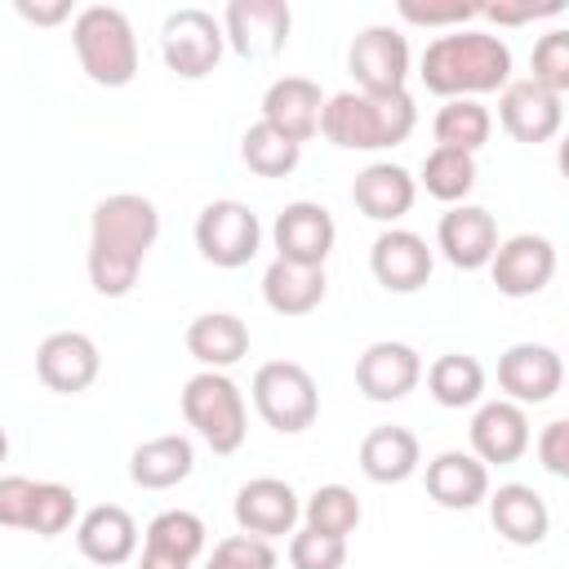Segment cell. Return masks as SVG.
<instances>
[{"mask_svg":"<svg viewBox=\"0 0 569 569\" xmlns=\"http://www.w3.org/2000/svg\"><path fill=\"white\" fill-rule=\"evenodd\" d=\"M138 569H191V560H182V556H169V551H160V547H147V542H142Z\"/></svg>","mask_w":569,"mask_h":569,"instance_id":"f6af8a7d","label":"cell"},{"mask_svg":"<svg viewBox=\"0 0 569 569\" xmlns=\"http://www.w3.org/2000/svg\"><path fill=\"white\" fill-rule=\"evenodd\" d=\"M565 382V360L547 342H516L498 356V387L511 405H547Z\"/></svg>","mask_w":569,"mask_h":569,"instance_id":"4fadbf2b","label":"cell"},{"mask_svg":"<svg viewBox=\"0 0 569 569\" xmlns=\"http://www.w3.org/2000/svg\"><path fill=\"white\" fill-rule=\"evenodd\" d=\"M4 458H9V431L0 427V462H4Z\"/></svg>","mask_w":569,"mask_h":569,"instance_id":"7dc6e473","label":"cell"},{"mask_svg":"<svg viewBox=\"0 0 569 569\" xmlns=\"http://www.w3.org/2000/svg\"><path fill=\"white\" fill-rule=\"evenodd\" d=\"M427 493L445 511H471L489 498V467L476 453L445 449L427 462Z\"/></svg>","mask_w":569,"mask_h":569,"instance_id":"7402d4cb","label":"cell"},{"mask_svg":"<svg viewBox=\"0 0 569 569\" xmlns=\"http://www.w3.org/2000/svg\"><path fill=\"white\" fill-rule=\"evenodd\" d=\"M538 462L551 471V476H569V422L565 418H556V422H547L542 431H538Z\"/></svg>","mask_w":569,"mask_h":569,"instance_id":"7bdbcfd3","label":"cell"},{"mask_svg":"<svg viewBox=\"0 0 569 569\" xmlns=\"http://www.w3.org/2000/svg\"><path fill=\"white\" fill-rule=\"evenodd\" d=\"M431 200L440 204H467L471 187H476V156L471 151H453V147H431L422 160V178Z\"/></svg>","mask_w":569,"mask_h":569,"instance_id":"1f68e13d","label":"cell"},{"mask_svg":"<svg viewBox=\"0 0 569 569\" xmlns=\"http://www.w3.org/2000/svg\"><path fill=\"white\" fill-rule=\"evenodd\" d=\"M431 267H436V253L418 231H405V227H387L369 249V271L387 293H418L431 280Z\"/></svg>","mask_w":569,"mask_h":569,"instance_id":"e0dca14e","label":"cell"},{"mask_svg":"<svg viewBox=\"0 0 569 569\" xmlns=\"http://www.w3.org/2000/svg\"><path fill=\"white\" fill-rule=\"evenodd\" d=\"M418 124V107L409 98V89L400 93H333L325 98L320 111V133L342 147V151H382V147H400Z\"/></svg>","mask_w":569,"mask_h":569,"instance_id":"3957f363","label":"cell"},{"mask_svg":"<svg viewBox=\"0 0 569 569\" xmlns=\"http://www.w3.org/2000/svg\"><path fill=\"white\" fill-rule=\"evenodd\" d=\"M489 520L511 547H538L551 533V511L533 485H498L489 493Z\"/></svg>","mask_w":569,"mask_h":569,"instance_id":"cb8c5ba5","label":"cell"},{"mask_svg":"<svg viewBox=\"0 0 569 569\" xmlns=\"http://www.w3.org/2000/svg\"><path fill=\"white\" fill-rule=\"evenodd\" d=\"M413 196H418V178L405 169V164H391V160H373L356 173L351 182V200L365 218L373 222H396L413 209Z\"/></svg>","mask_w":569,"mask_h":569,"instance_id":"603a6c76","label":"cell"},{"mask_svg":"<svg viewBox=\"0 0 569 569\" xmlns=\"http://www.w3.org/2000/svg\"><path fill=\"white\" fill-rule=\"evenodd\" d=\"M436 249L445 253V262H453L458 271H480L489 267L493 249H498V222L489 209L480 204H453L440 227H436Z\"/></svg>","mask_w":569,"mask_h":569,"instance_id":"ffe728a7","label":"cell"},{"mask_svg":"<svg viewBox=\"0 0 569 569\" xmlns=\"http://www.w3.org/2000/svg\"><path fill=\"white\" fill-rule=\"evenodd\" d=\"M222 49H227L222 22L209 9H196V4L173 9L160 27V58L182 80H204L222 62Z\"/></svg>","mask_w":569,"mask_h":569,"instance_id":"52a82bcc","label":"cell"},{"mask_svg":"<svg viewBox=\"0 0 569 569\" xmlns=\"http://www.w3.org/2000/svg\"><path fill=\"white\" fill-rule=\"evenodd\" d=\"M427 391H431V400L445 405V409H467V405H476L480 391H485V369H480L476 356L449 351V356L431 360V369H427Z\"/></svg>","mask_w":569,"mask_h":569,"instance_id":"4dcf8cb0","label":"cell"},{"mask_svg":"<svg viewBox=\"0 0 569 569\" xmlns=\"http://www.w3.org/2000/svg\"><path fill=\"white\" fill-rule=\"evenodd\" d=\"M360 93H400L409 80V40L396 27H365L347 49Z\"/></svg>","mask_w":569,"mask_h":569,"instance_id":"8fae6325","label":"cell"},{"mask_svg":"<svg viewBox=\"0 0 569 569\" xmlns=\"http://www.w3.org/2000/svg\"><path fill=\"white\" fill-rule=\"evenodd\" d=\"M18 9V18H27V22H36V27H58V22H67L71 18V4L67 0H49V4H31V0H18L13 4Z\"/></svg>","mask_w":569,"mask_h":569,"instance_id":"ee69618b","label":"cell"},{"mask_svg":"<svg viewBox=\"0 0 569 569\" xmlns=\"http://www.w3.org/2000/svg\"><path fill=\"white\" fill-rule=\"evenodd\" d=\"M204 569H240V565H236V560H227V556H218V551H213V556H209V565H204Z\"/></svg>","mask_w":569,"mask_h":569,"instance_id":"bcb514c9","label":"cell"},{"mask_svg":"<svg viewBox=\"0 0 569 569\" xmlns=\"http://www.w3.org/2000/svg\"><path fill=\"white\" fill-rule=\"evenodd\" d=\"M289 565L293 569H342L347 565V542L342 538H329V533H316V529H298L289 538Z\"/></svg>","mask_w":569,"mask_h":569,"instance_id":"74e56055","label":"cell"},{"mask_svg":"<svg viewBox=\"0 0 569 569\" xmlns=\"http://www.w3.org/2000/svg\"><path fill=\"white\" fill-rule=\"evenodd\" d=\"M102 369V356H98V342L80 329H58L49 333L40 347H36V373L49 391L58 396H80L93 387Z\"/></svg>","mask_w":569,"mask_h":569,"instance_id":"5bb4252c","label":"cell"},{"mask_svg":"<svg viewBox=\"0 0 569 569\" xmlns=\"http://www.w3.org/2000/svg\"><path fill=\"white\" fill-rule=\"evenodd\" d=\"M422 462V445L409 427H373L360 440V471L373 485H400L418 471Z\"/></svg>","mask_w":569,"mask_h":569,"instance_id":"83f0119b","label":"cell"},{"mask_svg":"<svg viewBox=\"0 0 569 569\" xmlns=\"http://www.w3.org/2000/svg\"><path fill=\"white\" fill-rule=\"evenodd\" d=\"M31 493H36V480H27V476H0V525L4 529H27Z\"/></svg>","mask_w":569,"mask_h":569,"instance_id":"60d3db41","label":"cell"},{"mask_svg":"<svg viewBox=\"0 0 569 569\" xmlns=\"http://www.w3.org/2000/svg\"><path fill=\"white\" fill-rule=\"evenodd\" d=\"M431 133H436V147H453V151H480L493 133V116L485 102L476 98H449L436 120H431Z\"/></svg>","mask_w":569,"mask_h":569,"instance_id":"f546056e","label":"cell"},{"mask_svg":"<svg viewBox=\"0 0 569 569\" xmlns=\"http://www.w3.org/2000/svg\"><path fill=\"white\" fill-rule=\"evenodd\" d=\"M529 440H533L529 413H525L520 405H511V400H489V405H480L476 418H471V453H476L485 467H489V462L507 467V462L525 458Z\"/></svg>","mask_w":569,"mask_h":569,"instance_id":"44dd1931","label":"cell"},{"mask_svg":"<svg viewBox=\"0 0 569 569\" xmlns=\"http://www.w3.org/2000/svg\"><path fill=\"white\" fill-rule=\"evenodd\" d=\"M262 244V222L244 200H209L196 218V249L204 262L236 271L249 267Z\"/></svg>","mask_w":569,"mask_h":569,"instance_id":"ba28073f","label":"cell"},{"mask_svg":"<svg viewBox=\"0 0 569 569\" xmlns=\"http://www.w3.org/2000/svg\"><path fill=\"white\" fill-rule=\"evenodd\" d=\"M498 120L516 142H551L565 124V98L525 80H507L498 89Z\"/></svg>","mask_w":569,"mask_h":569,"instance_id":"9a60e30c","label":"cell"},{"mask_svg":"<svg viewBox=\"0 0 569 569\" xmlns=\"http://www.w3.org/2000/svg\"><path fill=\"white\" fill-rule=\"evenodd\" d=\"M418 76L436 98H480V93H498L511 80V49L502 36L493 31H476V27H453L445 36H436L422 58H418Z\"/></svg>","mask_w":569,"mask_h":569,"instance_id":"7a4b0ae2","label":"cell"},{"mask_svg":"<svg viewBox=\"0 0 569 569\" xmlns=\"http://www.w3.org/2000/svg\"><path fill=\"white\" fill-rule=\"evenodd\" d=\"M396 9H400V18H405V22H413V27H445V31H453V27H467V22L476 18V4H462V0H449V4L400 0Z\"/></svg>","mask_w":569,"mask_h":569,"instance_id":"f35d334b","label":"cell"},{"mask_svg":"<svg viewBox=\"0 0 569 569\" xmlns=\"http://www.w3.org/2000/svg\"><path fill=\"white\" fill-rule=\"evenodd\" d=\"M418 378H422V356L409 342H396V338L369 342L356 360V387L373 405L405 400L418 387Z\"/></svg>","mask_w":569,"mask_h":569,"instance_id":"2e32d148","label":"cell"},{"mask_svg":"<svg viewBox=\"0 0 569 569\" xmlns=\"http://www.w3.org/2000/svg\"><path fill=\"white\" fill-rule=\"evenodd\" d=\"M236 525L240 533H253V538H280V533H293L302 507H298V493L289 480H276V476H258V480H244L236 489Z\"/></svg>","mask_w":569,"mask_h":569,"instance_id":"ac0fdd59","label":"cell"},{"mask_svg":"<svg viewBox=\"0 0 569 569\" xmlns=\"http://www.w3.org/2000/svg\"><path fill=\"white\" fill-rule=\"evenodd\" d=\"M71 44L84 67V76L102 89H124L138 76V36L124 9L116 4H89L71 22Z\"/></svg>","mask_w":569,"mask_h":569,"instance_id":"277c9868","label":"cell"},{"mask_svg":"<svg viewBox=\"0 0 569 569\" xmlns=\"http://www.w3.org/2000/svg\"><path fill=\"white\" fill-rule=\"evenodd\" d=\"M213 551L227 556V560H236L240 569H276L271 542H267V538H253V533H231V538H222Z\"/></svg>","mask_w":569,"mask_h":569,"instance_id":"b9f144b4","label":"cell"},{"mask_svg":"<svg viewBox=\"0 0 569 569\" xmlns=\"http://www.w3.org/2000/svg\"><path fill=\"white\" fill-rule=\"evenodd\" d=\"M253 405L262 413V422L280 436H298L316 422L320 413V391L316 378L293 365V360H267L253 373Z\"/></svg>","mask_w":569,"mask_h":569,"instance_id":"8992f818","label":"cell"},{"mask_svg":"<svg viewBox=\"0 0 569 569\" xmlns=\"http://www.w3.org/2000/svg\"><path fill=\"white\" fill-rule=\"evenodd\" d=\"M76 547H80L84 560H93V565H102V569L124 565V560H133V551H138V525H133V516H129L124 507H116V502L89 507V511L80 516V525H76Z\"/></svg>","mask_w":569,"mask_h":569,"instance_id":"d4e9b609","label":"cell"},{"mask_svg":"<svg viewBox=\"0 0 569 569\" xmlns=\"http://www.w3.org/2000/svg\"><path fill=\"white\" fill-rule=\"evenodd\" d=\"M240 160H244L249 173H258V178H284V173L298 169L302 147L289 142L284 133H276L271 124L258 120V124H249L244 138H240Z\"/></svg>","mask_w":569,"mask_h":569,"instance_id":"d6a6232c","label":"cell"},{"mask_svg":"<svg viewBox=\"0 0 569 569\" xmlns=\"http://www.w3.org/2000/svg\"><path fill=\"white\" fill-rule=\"evenodd\" d=\"M360 498L347 489V485H320L311 498H307V507H302V520H307V529H316V533H329V538H342L347 542V533H356L360 529Z\"/></svg>","mask_w":569,"mask_h":569,"instance_id":"836d02e7","label":"cell"},{"mask_svg":"<svg viewBox=\"0 0 569 569\" xmlns=\"http://www.w3.org/2000/svg\"><path fill=\"white\" fill-rule=\"evenodd\" d=\"M529 67H533V76H529L533 84H542V89H551V93L565 98V89H569V31L538 36Z\"/></svg>","mask_w":569,"mask_h":569,"instance_id":"8d00e7d4","label":"cell"},{"mask_svg":"<svg viewBox=\"0 0 569 569\" xmlns=\"http://www.w3.org/2000/svg\"><path fill=\"white\" fill-rule=\"evenodd\" d=\"M489 276L502 298H533L556 276V244L533 231L507 236V240H498V249L489 258Z\"/></svg>","mask_w":569,"mask_h":569,"instance_id":"30bf717a","label":"cell"},{"mask_svg":"<svg viewBox=\"0 0 569 569\" xmlns=\"http://www.w3.org/2000/svg\"><path fill=\"white\" fill-rule=\"evenodd\" d=\"M182 418H187V427H196V436L213 453H236L244 445V436H249L244 396L218 369H200L196 378H187V387H182Z\"/></svg>","mask_w":569,"mask_h":569,"instance_id":"5b68a950","label":"cell"},{"mask_svg":"<svg viewBox=\"0 0 569 569\" xmlns=\"http://www.w3.org/2000/svg\"><path fill=\"white\" fill-rule=\"evenodd\" d=\"M271 240H276V258L298 262V267H325L338 240L333 213L316 200H293L276 213L271 222Z\"/></svg>","mask_w":569,"mask_h":569,"instance_id":"7c38bea8","label":"cell"},{"mask_svg":"<svg viewBox=\"0 0 569 569\" xmlns=\"http://www.w3.org/2000/svg\"><path fill=\"white\" fill-rule=\"evenodd\" d=\"M293 9L284 0H231L222 9V36L244 62H267L289 44Z\"/></svg>","mask_w":569,"mask_h":569,"instance_id":"9c48e42d","label":"cell"},{"mask_svg":"<svg viewBox=\"0 0 569 569\" xmlns=\"http://www.w3.org/2000/svg\"><path fill=\"white\" fill-rule=\"evenodd\" d=\"M147 547H160V551H169V556H182V560H191L196 565V556L204 551V520L196 516V511H160L151 525H147V538H142Z\"/></svg>","mask_w":569,"mask_h":569,"instance_id":"e575fe53","label":"cell"},{"mask_svg":"<svg viewBox=\"0 0 569 569\" xmlns=\"http://www.w3.org/2000/svg\"><path fill=\"white\" fill-rule=\"evenodd\" d=\"M160 236V209L138 191H111L89 218V284L102 298H124Z\"/></svg>","mask_w":569,"mask_h":569,"instance_id":"6da1fadb","label":"cell"},{"mask_svg":"<svg viewBox=\"0 0 569 569\" xmlns=\"http://www.w3.org/2000/svg\"><path fill=\"white\" fill-rule=\"evenodd\" d=\"M191 467H196V449L178 431L151 436L129 453V480L138 489H173L191 476Z\"/></svg>","mask_w":569,"mask_h":569,"instance_id":"4316f807","label":"cell"},{"mask_svg":"<svg viewBox=\"0 0 569 569\" xmlns=\"http://www.w3.org/2000/svg\"><path fill=\"white\" fill-rule=\"evenodd\" d=\"M325 289H329L325 267H298V262L276 258L262 271V298L276 316H311L325 302Z\"/></svg>","mask_w":569,"mask_h":569,"instance_id":"f1b7e54d","label":"cell"},{"mask_svg":"<svg viewBox=\"0 0 569 569\" xmlns=\"http://www.w3.org/2000/svg\"><path fill=\"white\" fill-rule=\"evenodd\" d=\"M556 13H565V0H542V4H533V0H520V4H507V0H498V4H476V18H489V22H498V27H520V22L556 18Z\"/></svg>","mask_w":569,"mask_h":569,"instance_id":"ab89813d","label":"cell"},{"mask_svg":"<svg viewBox=\"0 0 569 569\" xmlns=\"http://www.w3.org/2000/svg\"><path fill=\"white\" fill-rule=\"evenodd\" d=\"M187 351L204 365V369H231L249 356V325L231 311H204L187 325Z\"/></svg>","mask_w":569,"mask_h":569,"instance_id":"484cf974","label":"cell"},{"mask_svg":"<svg viewBox=\"0 0 569 569\" xmlns=\"http://www.w3.org/2000/svg\"><path fill=\"white\" fill-rule=\"evenodd\" d=\"M320 111H325V93L307 76H280L262 93V124H271L298 147L320 133Z\"/></svg>","mask_w":569,"mask_h":569,"instance_id":"d6986e66","label":"cell"},{"mask_svg":"<svg viewBox=\"0 0 569 569\" xmlns=\"http://www.w3.org/2000/svg\"><path fill=\"white\" fill-rule=\"evenodd\" d=\"M71 520H76V489L71 485H58V480H36L27 533L58 538L62 529H71Z\"/></svg>","mask_w":569,"mask_h":569,"instance_id":"d590c367","label":"cell"}]
</instances>
